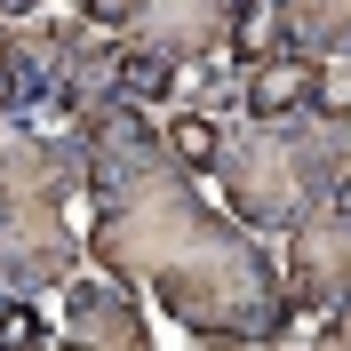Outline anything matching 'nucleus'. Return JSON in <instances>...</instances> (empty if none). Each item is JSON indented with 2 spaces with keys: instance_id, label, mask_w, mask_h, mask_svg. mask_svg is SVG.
Wrapping results in <instances>:
<instances>
[{
  "instance_id": "1",
  "label": "nucleus",
  "mask_w": 351,
  "mask_h": 351,
  "mask_svg": "<svg viewBox=\"0 0 351 351\" xmlns=\"http://www.w3.org/2000/svg\"><path fill=\"white\" fill-rule=\"evenodd\" d=\"M80 144H88V184L96 223L80 256L104 263L112 280L152 295L184 335L199 343H280L304 311L287 304L271 247L247 232L232 208L199 192L160 144V120L144 104H80Z\"/></svg>"
},
{
  "instance_id": "9",
  "label": "nucleus",
  "mask_w": 351,
  "mask_h": 351,
  "mask_svg": "<svg viewBox=\"0 0 351 351\" xmlns=\"http://www.w3.org/2000/svg\"><path fill=\"white\" fill-rule=\"evenodd\" d=\"M160 144H168V160L184 176H199V184H208V176H216V152H223V120L208 104H176L168 120H160Z\"/></svg>"
},
{
  "instance_id": "6",
  "label": "nucleus",
  "mask_w": 351,
  "mask_h": 351,
  "mask_svg": "<svg viewBox=\"0 0 351 351\" xmlns=\"http://www.w3.org/2000/svg\"><path fill=\"white\" fill-rule=\"evenodd\" d=\"M64 343H80V351H144L152 343L144 295L128 280H112L104 263L64 271Z\"/></svg>"
},
{
  "instance_id": "11",
  "label": "nucleus",
  "mask_w": 351,
  "mask_h": 351,
  "mask_svg": "<svg viewBox=\"0 0 351 351\" xmlns=\"http://www.w3.org/2000/svg\"><path fill=\"white\" fill-rule=\"evenodd\" d=\"M0 343H16V351H40V343H48V311H40V295L0 287Z\"/></svg>"
},
{
  "instance_id": "12",
  "label": "nucleus",
  "mask_w": 351,
  "mask_h": 351,
  "mask_svg": "<svg viewBox=\"0 0 351 351\" xmlns=\"http://www.w3.org/2000/svg\"><path fill=\"white\" fill-rule=\"evenodd\" d=\"M80 32H96V40H120V32H128V0H80Z\"/></svg>"
},
{
  "instance_id": "10",
  "label": "nucleus",
  "mask_w": 351,
  "mask_h": 351,
  "mask_svg": "<svg viewBox=\"0 0 351 351\" xmlns=\"http://www.w3.org/2000/svg\"><path fill=\"white\" fill-rule=\"evenodd\" d=\"M112 96L120 104H168L176 96V64L160 56V48H136V40H120V56H112Z\"/></svg>"
},
{
  "instance_id": "8",
  "label": "nucleus",
  "mask_w": 351,
  "mask_h": 351,
  "mask_svg": "<svg viewBox=\"0 0 351 351\" xmlns=\"http://www.w3.org/2000/svg\"><path fill=\"white\" fill-rule=\"evenodd\" d=\"M311 64L319 56H287V48H263L256 64H240V112L247 120H280L311 96Z\"/></svg>"
},
{
  "instance_id": "14",
  "label": "nucleus",
  "mask_w": 351,
  "mask_h": 351,
  "mask_svg": "<svg viewBox=\"0 0 351 351\" xmlns=\"http://www.w3.org/2000/svg\"><path fill=\"white\" fill-rule=\"evenodd\" d=\"M8 112H16V88H8V64H0V120H8Z\"/></svg>"
},
{
  "instance_id": "4",
  "label": "nucleus",
  "mask_w": 351,
  "mask_h": 351,
  "mask_svg": "<svg viewBox=\"0 0 351 351\" xmlns=\"http://www.w3.org/2000/svg\"><path fill=\"white\" fill-rule=\"evenodd\" d=\"M280 287H287L295 311L343 304V287H351V199H343V184H335L319 208H304V216L287 223V271H280Z\"/></svg>"
},
{
  "instance_id": "3",
  "label": "nucleus",
  "mask_w": 351,
  "mask_h": 351,
  "mask_svg": "<svg viewBox=\"0 0 351 351\" xmlns=\"http://www.w3.org/2000/svg\"><path fill=\"white\" fill-rule=\"evenodd\" d=\"M88 184V144L80 120L64 136L24 128L0 144V287L40 295L80 271V223H72V192Z\"/></svg>"
},
{
  "instance_id": "2",
  "label": "nucleus",
  "mask_w": 351,
  "mask_h": 351,
  "mask_svg": "<svg viewBox=\"0 0 351 351\" xmlns=\"http://www.w3.org/2000/svg\"><path fill=\"white\" fill-rule=\"evenodd\" d=\"M351 168V112H280V120H247L223 128V152H216V184H223V208L247 223V232H287V223L319 208V199L343 184Z\"/></svg>"
},
{
  "instance_id": "7",
  "label": "nucleus",
  "mask_w": 351,
  "mask_h": 351,
  "mask_svg": "<svg viewBox=\"0 0 351 351\" xmlns=\"http://www.w3.org/2000/svg\"><path fill=\"white\" fill-rule=\"evenodd\" d=\"M263 32L287 56H343L351 48V0H263Z\"/></svg>"
},
{
  "instance_id": "13",
  "label": "nucleus",
  "mask_w": 351,
  "mask_h": 351,
  "mask_svg": "<svg viewBox=\"0 0 351 351\" xmlns=\"http://www.w3.org/2000/svg\"><path fill=\"white\" fill-rule=\"evenodd\" d=\"M32 8H48V0H0V16H32Z\"/></svg>"
},
{
  "instance_id": "5",
  "label": "nucleus",
  "mask_w": 351,
  "mask_h": 351,
  "mask_svg": "<svg viewBox=\"0 0 351 351\" xmlns=\"http://www.w3.org/2000/svg\"><path fill=\"white\" fill-rule=\"evenodd\" d=\"M240 8L247 0H128V32H120V40L160 48L176 72H192V64H216L223 56Z\"/></svg>"
}]
</instances>
